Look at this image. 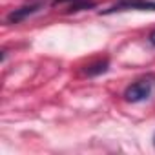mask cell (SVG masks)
<instances>
[{
    "label": "cell",
    "mask_w": 155,
    "mask_h": 155,
    "mask_svg": "<svg viewBox=\"0 0 155 155\" xmlns=\"http://www.w3.org/2000/svg\"><path fill=\"white\" fill-rule=\"evenodd\" d=\"M104 71H108V60H104V62H97V64L86 68V75H90V77H93V75H101V73H104Z\"/></svg>",
    "instance_id": "277c9868"
},
{
    "label": "cell",
    "mask_w": 155,
    "mask_h": 155,
    "mask_svg": "<svg viewBox=\"0 0 155 155\" xmlns=\"http://www.w3.org/2000/svg\"><path fill=\"white\" fill-rule=\"evenodd\" d=\"M153 144H155V135H153Z\"/></svg>",
    "instance_id": "52a82bcc"
},
{
    "label": "cell",
    "mask_w": 155,
    "mask_h": 155,
    "mask_svg": "<svg viewBox=\"0 0 155 155\" xmlns=\"http://www.w3.org/2000/svg\"><path fill=\"white\" fill-rule=\"evenodd\" d=\"M148 40H150V44H151V46H155V31L150 35V38H148Z\"/></svg>",
    "instance_id": "5b68a950"
},
{
    "label": "cell",
    "mask_w": 155,
    "mask_h": 155,
    "mask_svg": "<svg viewBox=\"0 0 155 155\" xmlns=\"http://www.w3.org/2000/svg\"><path fill=\"white\" fill-rule=\"evenodd\" d=\"M153 88H155L153 79H140L126 88L124 97L128 102H140V101L150 99V95L153 93Z\"/></svg>",
    "instance_id": "6da1fadb"
},
{
    "label": "cell",
    "mask_w": 155,
    "mask_h": 155,
    "mask_svg": "<svg viewBox=\"0 0 155 155\" xmlns=\"http://www.w3.org/2000/svg\"><path fill=\"white\" fill-rule=\"evenodd\" d=\"M40 8H42L40 4H35V6H24V8H20V9H15V11H11V13L8 15V22H11V24L22 22L26 17H29V15L37 13Z\"/></svg>",
    "instance_id": "3957f363"
},
{
    "label": "cell",
    "mask_w": 155,
    "mask_h": 155,
    "mask_svg": "<svg viewBox=\"0 0 155 155\" xmlns=\"http://www.w3.org/2000/svg\"><path fill=\"white\" fill-rule=\"evenodd\" d=\"M62 2H69V0H53V4H62Z\"/></svg>",
    "instance_id": "8992f818"
},
{
    "label": "cell",
    "mask_w": 155,
    "mask_h": 155,
    "mask_svg": "<svg viewBox=\"0 0 155 155\" xmlns=\"http://www.w3.org/2000/svg\"><path fill=\"white\" fill-rule=\"evenodd\" d=\"M126 9H140V11H155V2L151 0H120L110 9L102 11L104 15L115 13V11H126Z\"/></svg>",
    "instance_id": "7a4b0ae2"
}]
</instances>
